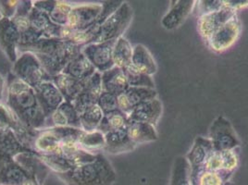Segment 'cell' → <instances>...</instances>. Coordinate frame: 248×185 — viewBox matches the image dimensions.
Masks as SVG:
<instances>
[{
  "instance_id": "cell-42",
  "label": "cell",
  "mask_w": 248,
  "mask_h": 185,
  "mask_svg": "<svg viewBox=\"0 0 248 185\" xmlns=\"http://www.w3.org/2000/svg\"><path fill=\"white\" fill-rule=\"evenodd\" d=\"M20 1L18 0H0L1 18L12 19L18 10Z\"/></svg>"
},
{
  "instance_id": "cell-29",
  "label": "cell",
  "mask_w": 248,
  "mask_h": 185,
  "mask_svg": "<svg viewBox=\"0 0 248 185\" xmlns=\"http://www.w3.org/2000/svg\"><path fill=\"white\" fill-rule=\"evenodd\" d=\"M126 131L129 138L136 145L155 142L158 138L155 126L145 123L129 121Z\"/></svg>"
},
{
  "instance_id": "cell-12",
  "label": "cell",
  "mask_w": 248,
  "mask_h": 185,
  "mask_svg": "<svg viewBox=\"0 0 248 185\" xmlns=\"http://www.w3.org/2000/svg\"><path fill=\"white\" fill-rule=\"evenodd\" d=\"M235 11L228 8H223L219 11L199 16L197 21V28L200 35L207 42L216 31L222 27L227 21H230L234 15Z\"/></svg>"
},
{
  "instance_id": "cell-13",
  "label": "cell",
  "mask_w": 248,
  "mask_h": 185,
  "mask_svg": "<svg viewBox=\"0 0 248 185\" xmlns=\"http://www.w3.org/2000/svg\"><path fill=\"white\" fill-rule=\"evenodd\" d=\"M102 92L103 88L101 82V73L95 72L93 76L85 82L82 92L73 101V106L78 113H83L88 108L96 105Z\"/></svg>"
},
{
  "instance_id": "cell-27",
  "label": "cell",
  "mask_w": 248,
  "mask_h": 185,
  "mask_svg": "<svg viewBox=\"0 0 248 185\" xmlns=\"http://www.w3.org/2000/svg\"><path fill=\"white\" fill-rule=\"evenodd\" d=\"M101 82L103 91L113 93L117 96L129 88L124 70L118 67H113L109 71L101 73Z\"/></svg>"
},
{
  "instance_id": "cell-21",
  "label": "cell",
  "mask_w": 248,
  "mask_h": 185,
  "mask_svg": "<svg viewBox=\"0 0 248 185\" xmlns=\"http://www.w3.org/2000/svg\"><path fill=\"white\" fill-rule=\"evenodd\" d=\"M14 159L21 165L29 174L34 177L40 185L45 183L50 172L49 169L42 162L39 155L34 150L19 154Z\"/></svg>"
},
{
  "instance_id": "cell-37",
  "label": "cell",
  "mask_w": 248,
  "mask_h": 185,
  "mask_svg": "<svg viewBox=\"0 0 248 185\" xmlns=\"http://www.w3.org/2000/svg\"><path fill=\"white\" fill-rule=\"evenodd\" d=\"M106 144L105 134L96 130L91 133H86L83 131L80 135L79 145L80 147L89 153L98 154L100 150H104Z\"/></svg>"
},
{
  "instance_id": "cell-36",
  "label": "cell",
  "mask_w": 248,
  "mask_h": 185,
  "mask_svg": "<svg viewBox=\"0 0 248 185\" xmlns=\"http://www.w3.org/2000/svg\"><path fill=\"white\" fill-rule=\"evenodd\" d=\"M232 174L214 172L202 169L192 170L193 185H223Z\"/></svg>"
},
{
  "instance_id": "cell-11",
  "label": "cell",
  "mask_w": 248,
  "mask_h": 185,
  "mask_svg": "<svg viewBox=\"0 0 248 185\" xmlns=\"http://www.w3.org/2000/svg\"><path fill=\"white\" fill-rule=\"evenodd\" d=\"M21 32L12 19L0 18V48L11 62L17 61Z\"/></svg>"
},
{
  "instance_id": "cell-33",
  "label": "cell",
  "mask_w": 248,
  "mask_h": 185,
  "mask_svg": "<svg viewBox=\"0 0 248 185\" xmlns=\"http://www.w3.org/2000/svg\"><path fill=\"white\" fill-rule=\"evenodd\" d=\"M38 154V153H37ZM42 162L46 165L50 171L55 174H62L70 171L77 163L73 158L62 154H38Z\"/></svg>"
},
{
  "instance_id": "cell-44",
  "label": "cell",
  "mask_w": 248,
  "mask_h": 185,
  "mask_svg": "<svg viewBox=\"0 0 248 185\" xmlns=\"http://www.w3.org/2000/svg\"><path fill=\"white\" fill-rule=\"evenodd\" d=\"M223 6L232 11H236L245 8H248V0H228L222 1Z\"/></svg>"
},
{
  "instance_id": "cell-18",
  "label": "cell",
  "mask_w": 248,
  "mask_h": 185,
  "mask_svg": "<svg viewBox=\"0 0 248 185\" xmlns=\"http://www.w3.org/2000/svg\"><path fill=\"white\" fill-rule=\"evenodd\" d=\"M32 6L35 9L46 13L55 24L62 27L67 26L70 13L73 10V6L69 3L55 0L33 1Z\"/></svg>"
},
{
  "instance_id": "cell-45",
  "label": "cell",
  "mask_w": 248,
  "mask_h": 185,
  "mask_svg": "<svg viewBox=\"0 0 248 185\" xmlns=\"http://www.w3.org/2000/svg\"><path fill=\"white\" fill-rule=\"evenodd\" d=\"M5 79L4 77L0 74V102L4 99V94H5Z\"/></svg>"
},
{
  "instance_id": "cell-46",
  "label": "cell",
  "mask_w": 248,
  "mask_h": 185,
  "mask_svg": "<svg viewBox=\"0 0 248 185\" xmlns=\"http://www.w3.org/2000/svg\"><path fill=\"white\" fill-rule=\"evenodd\" d=\"M21 185H40V184L34 177H31L30 179H28L24 184H22Z\"/></svg>"
},
{
  "instance_id": "cell-1",
  "label": "cell",
  "mask_w": 248,
  "mask_h": 185,
  "mask_svg": "<svg viewBox=\"0 0 248 185\" xmlns=\"http://www.w3.org/2000/svg\"><path fill=\"white\" fill-rule=\"evenodd\" d=\"M7 106L22 123L34 131L46 129L47 118L43 112L34 89L14 75L7 87Z\"/></svg>"
},
{
  "instance_id": "cell-15",
  "label": "cell",
  "mask_w": 248,
  "mask_h": 185,
  "mask_svg": "<svg viewBox=\"0 0 248 185\" xmlns=\"http://www.w3.org/2000/svg\"><path fill=\"white\" fill-rule=\"evenodd\" d=\"M38 103L48 119L65 100L58 87L52 81L45 82L34 88Z\"/></svg>"
},
{
  "instance_id": "cell-23",
  "label": "cell",
  "mask_w": 248,
  "mask_h": 185,
  "mask_svg": "<svg viewBox=\"0 0 248 185\" xmlns=\"http://www.w3.org/2000/svg\"><path fill=\"white\" fill-rule=\"evenodd\" d=\"M106 144L104 151L111 154L128 153L135 150L136 144L129 138L126 129L112 131L105 134Z\"/></svg>"
},
{
  "instance_id": "cell-4",
  "label": "cell",
  "mask_w": 248,
  "mask_h": 185,
  "mask_svg": "<svg viewBox=\"0 0 248 185\" xmlns=\"http://www.w3.org/2000/svg\"><path fill=\"white\" fill-rule=\"evenodd\" d=\"M134 11L129 3L124 2L117 11L104 21L96 31L92 43L113 41L123 36L133 21Z\"/></svg>"
},
{
  "instance_id": "cell-28",
  "label": "cell",
  "mask_w": 248,
  "mask_h": 185,
  "mask_svg": "<svg viewBox=\"0 0 248 185\" xmlns=\"http://www.w3.org/2000/svg\"><path fill=\"white\" fill-rule=\"evenodd\" d=\"M96 72L93 65L81 52L64 68L62 73L81 82H86Z\"/></svg>"
},
{
  "instance_id": "cell-20",
  "label": "cell",
  "mask_w": 248,
  "mask_h": 185,
  "mask_svg": "<svg viewBox=\"0 0 248 185\" xmlns=\"http://www.w3.org/2000/svg\"><path fill=\"white\" fill-rule=\"evenodd\" d=\"M163 111L161 101L156 97L155 99L145 101L137 106L132 113L128 116L129 121L145 123L155 126L158 123Z\"/></svg>"
},
{
  "instance_id": "cell-9",
  "label": "cell",
  "mask_w": 248,
  "mask_h": 185,
  "mask_svg": "<svg viewBox=\"0 0 248 185\" xmlns=\"http://www.w3.org/2000/svg\"><path fill=\"white\" fill-rule=\"evenodd\" d=\"M240 32L241 21L236 13L207 40V46L214 52L220 53L225 51L231 48L237 41Z\"/></svg>"
},
{
  "instance_id": "cell-41",
  "label": "cell",
  "mask_w": 248,
  "mask_h": 185,
  "mask_svg": "<svg viewBox=\"0 0 248 185\" xmlns=\"http://www.w3.org/2000/svg\"><path fill=\"white\" fill-rule=\"evenodd\" d=\"M104 114L110 113L119 109L118 96L110 92L103 91L96 104Z\"/></svg>"
},
{
  "instance_id": "cell-35",
  "label": "cell",
  "mask_w": 248,
  "mask_h": 185,
  "mask_svg": "<svg viewBox=\"0 0 248 185\" xmlns=\"http://www.w3.org/2000/svg\"><path fill=\"white\" fill-rule=\"evenodd\" d=\"M170 185H193L192 169L186 156L176 157Z\"/></svg>"
},
{
  "instance_id": "cell-16",
  "label": "cell",
  "mask_w": 248,
  "mask_h": 185,
  "mask_svg": "<svg viewBox=\"0 0 248 185\" xmlns=\"http://www.w3.org/2000/svg\"><path fill=\"white\" fill-rule=\"evenodd\" d=\"M239 159L234 150L213 151L207 156L202 170L214 172H226L232 174L236 170Z\"/></svg>"
},
{
  "instance_id": "cell-8",
  "label": "cell",
  "mask_w": 248,
  "mask_h": 185,
  "mask_svg": "<svg viewBox=\"0 0 248 185\" xmlns=\"http://www.w3.org/2000/svg\"><path fill=\"white\" fill-rule=\"evenodd\" d=\"M116 40L104 43H91L83 46L82 53L93 65L96 72L103 73L115 67L113 47Z\"/></svg>"
},
{
  "instance_id": "cell-38",
  "label": "cell",
  "mask_w": 248,
  "mask_h": 185,
  "mask_svg": "<svg viewBox=\"0 0 248 185\" xmlns=\"http://www.w3.org/2000/svg\"><path fill=\"white\" fill-rule=\"evenodd\" d=\"M128 116L122 110L118 109L110 113L104 114L102 122L98 127V131L104 134H108L112 131L126 129L128 124Z\"/></svg>"
},
{
  "instance_id": "cell-43",
  "label": "cell",
  "mask_w": 248,
  "mask_h": 185,
  "mask_svg": "<svg viewBox=\"0 0 248 185\" xmlns=\"http://www.w3.org/2000/svg\"><path fill=\"white\" fill-rule=\"evenodd\" d=\"M198 8L200 11V16L207 14V13H211L214 11H219L223 8V2L222 1H199L198 2Z\"/></svg>"
},
{
  "instance_id": "cell-14",
  "label": "cell",
  "mask_w": 248,
  "mask_h": 185,
  "mask_svg": "<svg viewBox=\"0 0 248 185\" xmlns=\"http://www.w3.org/2000/svg\"><path fill=\"white\" fill-rule=\"evenodd\" d=\"M157 97V92L153 88L129 87L125 92L118 96L119 109L129 116L137 106L145 101Z\"/></svg>"
},
{
  "instance_id": "cell-19",
  "label": "cell",
  "mask_w": 248,
  "mask_h": 185,
  "mask_svg": "<svg viewBox=\"0 0 248 185\" xmlns=\"http://www.w3.org/2000/svg\"><path fill=\"white\" fill-rule=\"evenodd\" d=\"M29 22L31 28L38 31L44 38L62 39L64 27L55 24L46 13L35 9L33 6L29 14Z\"/></svg>"
},
{
  "instance_id": "cell-3",
  "label": "cell",
  "mask_w": 248,
  "mask_h": 185,
  "mask_svg": "<svg viewBox=\"0 0 248 185\" xmlns=\"http://www.w3.org/2000/svg\"><path fill=\"white\" fill-rule=\"evenodd\" d=\"M66 185H113L117 174L110 161L102 153L93 162L79 165L70 171L56 174Z\"/></svg>"
},
{
  "instance_id": "cell-6",
  "label": "cell",
  "mask_w": 248,
  "mask_h": 185,
  "mask_svg": "<svg viewBox=\"0 0 248 185\" xmlns=\"http://www.w3.org/2000/svg\"><path fill=\"white\" fill-rule=\"evenodd\" d=\"M209 139L214 151L234 150L240 145L235 130L232 125L223 116H218L209 129Z\"/></svg>"
},
{
  "instance_id": "cell-39",
  "label": "cell",
  "mask_w": 248,
  "mask_h": 185,
  "mask_svg": "<svg viewBox=\"0 0 248 185\" xmlns=\"http://www.w3.org/2000/svg\"><path fill=\"white\" fill-rule=\"evenodd\" d=\"M103 117L104 113L100 108L97 105H93L85 109L83 113L80 114L81 129L86 133L96 131L102 122Z\"/></svg>"
},
{
  "instance_id": "cell-17",
  "label": "cell",
  "mask_w": 248,
  "mask_h": 185,
  "mask_svg": "<svg viewBox=\"0 0 248 185\" xmlns=\"http://www.w3.org/2000/svg\"><path fill=\"white\" fill-rule=\"evenodd\" d=\"M171 3L173 4L170 5V9L161 20V25L169 31L177 29L184 23L194 10L197 2L194 0H178Z\"/></svg>"
},
{
  "instance_id": "cell-32",
  "label": "cell",
  "mask_w": 248,
  "mask_h": 185,
  "mask_svg": "<svg viewBox=\"0 0 248 185\" xmlns=\"http://www.w3.org/2000/svg\"><path fill=\"white\" fill-rule=\"evenodd\" d=\"M132 65L137 71L149 76L154 75L157 71V66L153 56L145 46L141 44L134 46Z\"/></svg>"
},
{
  "instance_id": "cell-10",
  "label": "cell",
  "mask_w": 248,
  "mask_h": 185,
  "mask_svg": "<svg viewBox=\"0 0 248 185\" xmlns=\"http://www.w3.org/2000/svg\"><path fill=\"white\" fill-rule=\"evenodd\" d=\"M103 10L102 4H83L73 7L67 27L74 31L88 29L98 19Z\"/></svg>"
},
{
  "instance_id": "cell-34",
  "label": "cell",
  "mask_w": 248,
  "mask_h": 185,
  "mask_svg": "<svg viewBox=\"0 0 248 185\" xmlns=\"http://www.w3.org/2000/svg\"><path fill=\"white\" fill-rule=\"evenodd\" d=\"M134 47L125 37L122 36L116 40L113 47V62L115 67L124 70L132 64Z\"/></svg>"
},
{
  "instance_id": "cell-40",
  "label": "cell",
  "mask_w": 248,
  "mask_h": 185,
  "mask_svg": "<svg viewBox=\"0 0 248 185\" xmlns=\"http://www.w3.org/2000/svg\"><path fill=\"white\" fill-rule=\"evenodd\" d=\"M129 87H145L155 89V82L152 76L140 72L131 64L124 70Z\"/></svg>"
},
{
  "instance_id": "cell-2",
  "label": "cell",
  "mask_w": 248,
  "mask_h": 185,
  "mask_svg": "<svg viewBox=\"0 0 248 185\" xmlns=\"http://www.w3.org/2000/svg\"><path fill=\"white\" fill-rule=\"evenodd\" d=\"M82 48L83 46L69 40L41 38L23 52L34 54L46 72L53 78L62 73L67 64L82 52Z\"/></svg>"
},
{
  "instance_id": "cell-7",
  "label": "cell",
  "mask_w": 248,
  "mask_h": 185,
  "mask_svg": "<svg viewBox=\"0 0 248 185\" xmlns=\"http://www.w3.org/2000/svg\"><path fill=\"white\" fill-rule=\"evenodd\" d=\"M0 130L11 131L21 141V144L30 149H32L35 137L38 134V131L31 130L22 123L18 119V117L7 106V104L4 105L1 102H0Z\"/></svg>"
},
{
  "instance_id": "cell-22",
  "label": "cell",
  "mask_w": 248,
  "mask_h": 185,
  "mask_svg": "<svg viewBox=\"0 0 248 185\" xmlns=\"http://www.w3.org/2000/svg\"><path fill=\"white\" fill-rule=\"evenodd\" d=\"M31 177L15 159L0 162V185H21Z\"/></svg>"
},
{
  "instance_id": "cell-24",
  "label": "cell",
  "mask_w": 248,
  "mask_h": 185,
  "mask_svg": "<svg viewBox=\"0 0 248 185\" xmlns=\"http://www.w3.org/2000/svg\"><path fill=\"white\" fill-rule=\"evenodd\" d=\"M32 149L40 154H56L62 153V144L58 135L51 127L38 131Z\"/></svg>"
},
{
  "instance_id": "cell-25",
  "label": "cell",
  "mask_w": 248,
  "mask_h": 185,
  "mask_svg": "<svg viewBox=\"0 0 248 185\" xmlns=\"http://www.w3.org/2000/svg\"><path fill=\"white\" fill-rule=\"evenodd\" d=\"M31 150L21 144L11 131L0 130V162L7 159H14L18 154Z\"/></svg>"
},
{
  "instance_id": "cell-26",
  "label": "cell",
  "mask_w": 248,
  "mask_h": 185,
  "mask_svg": "<svg viewBox=\"0 0 248 185\" xmlns=\"http://www.w3.org/2000/svg\"><path fill=\"white\" fill-rule=\"evenodd\" d=\"M52 127H72L81 129L80 114L72 102L64 101L52 114Z\"/></svg>"
},
{
  "instance_id": "cell-30",
  "label": "cell",
  "mask_w": 248,
  "mask_h": 185,
  "mask_svg": "<svg viewBox=\"0 0 248 185\" xmlns=\"http://www.w3.org/2000/svg\"><path fill=\"white\" fill-rule=\"evenodd\" d=\"M213 151V145L209 138H204L202 136L197 137L191 151L186 156L192 170L201 169L207 160V156Z\"/></svg>"
},
{
  "instance_id": "cell-31",
  "label": "cell",
  "mask_w": 248,
  "mask_h": 185,
  "mask_svg": "<svg viewBox=\"0 0 248 185\" xmlns=\"http://www.w3.org/2000/svg\"><path fill=\"white\" fill-rule=\"evenodd\" d=\"M52 82L58 87L59 91L67 102H72L76 99V97L82 92L85 82L78 81L64 73H61L52 78Z\"/></svg>"
},
{
  "instance_id": "cell-5",
  "label": "cell",
  "mask_w": 248,
  "mask_h": 185,
  "mask_svg": "<svg viewBox=\"0 0 248 185\" xmlns=\"http://www.w3.org/2000/svg\"><path fill=\"white\" fill-rule=\"evenodd\" d=\"M13 75L33 89L43 82L52 81V77L46 72L40 61L31 52H23L13 63Z\"/></svg>"
}]
</instances>
